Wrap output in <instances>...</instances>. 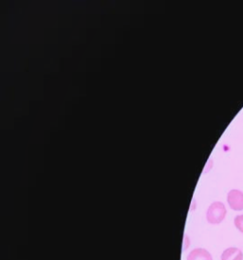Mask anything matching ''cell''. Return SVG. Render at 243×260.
<instances>
[{"mask_svg":"<svg viewBox=\"0 0 243 260\" xmlns=\"http://www.w3.org/2000/svg\"><path fill=\"white\" fill-rule=\"evenodd\" d=\"M186 260H213V257L207 250L197 248L188 253Z\"/></svg>","mask_w":243,"mask_h":260,"instance_id":"obj_3","label":"cell"},{"mask_svg":"<svg viewBox=\"0 0 243 260\" xmlns=\"http://www.w3.org/2000/svg\"><path fill=\"white\" fill-rule=\"evenodd\" d=\"M234 223L236 227V229L239 232L243 233V215H238L235 217Z\"/></svg>","mask_w":243,"mask_h":260,"instance_id":"obj_5","label":"cell"},{"mask_svg":"<svg viewBox=\"0 0 243 260\" xmlns=\"http://www.w3.org/2000/svg\"><path fill=\"white\" fill-rule=\"evenodd\" d=\"M227 202L231 209L241 211L243 210V192L237 189L231 190L227 196Z\"/></svg>","mask_w":243,"mask_h":260,"instance_id":"obj_2","label":"cell"},{"mask_svg":"<svg viewBox=\"0 0 243 260\" xmlns=\"http://www.w3.org/2000/svg\"><path fill=\"white\" fill-rule=\"evenodd\" d=\"M222 260H243L242 251L235 247L228 248L223 251Z\"/></svg>","mask_w":243,"mask_h":260,"instance_id":"obj_4","label":"cell"},{"mask_svg":"<svg viewBox=\"0 0 243 260\" xmlns=\"http://www.w3.org/2000/svg\"><path fill=\"white\" fill-rule=\"evenodd\" d=\"M226 207L221 202H215L212 203L207 212H206V219L210 224H220L224 220L226 217Z\"/></svg>","mask_w":243,"mask_h":260,"instance_id":"obj_1","label":"cell"}]
</instances>
